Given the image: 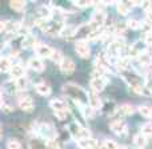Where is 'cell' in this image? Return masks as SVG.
Here are the masks:
<instances>
[{"label": "cell", "instance_id": "6da1fadb", "mask_svg": "<svg viewBox=\"0 0 152 149\" xmlns=\"http://www.w3.org/2000/svg\"><path fill=\"white\" fill-rule=\"evenodd\" d=\"M75 51H76V53L83 59L89 57V52H91L89 45L86 40H77V41L75 43Z\"/></svg>", "mask_w": 152, "mask_h": 149}, {"label": "cell", "instance_id": "7a4b0ae2", "mask_svg": "<svg viewBox=\"0 0 152 149\" xmlns=\"http://www.w3.org/2000/svg\"><path fill=\"white\" fill-rule=\"evenodd\" d=\"M105 84H107V78L102 75L95 73V76L91 78V88L95 92H100L105 88Z\"/></svg>", "mask_w": 152, "mask_h": 149}, {"label": "cell", "instance_id": "3957f363", "mask_svg": "<svg viewBox=\"0 0 152 149\" xmlns=\"http://www.w3.org/2000/svg\"><path fill=\"white\" fill-rule=\"evenodd\" d=\"M18 104H19V107H20L21 110H26V112H31V110H34V100H32L29 96L19 97Z\"/></svg>", "mask_w": 152, "mask_h": 149}, {"label": "cell", "instance_id": "277c9868", "mask_svg": "<svg viewBox=\"0 0 152 149\" xmlns=\"http://www.w3.org/2000/svg\"><path fill=\"white\" fill-rule=\"evenodd\" d=\"M60 71L63 72L64 75H69L75 71V63L72 59L69 57H64L60 63Z\"/></svg>", "mask_w": 152, "mask_h": 149}, {"label": "cell", "instance_id": "5b68a950", "mask_svg": "<svg viewBox=\"0 0 152 149\" xmlns=\"http://www.w3.org/2000/svg\"><path fill=\"white\" fill-rule=\"evenodd\" d=\"M123 47H124V40H121V39H119L118 37V39H116L115 41L108 47V55L115 57V56H118L119 53H120V49Z\"/></svg>", "mask_w": 152, "mask_h": 149}, {"label": "cell", "instance_id": "8992f818", "mask_svg": "<svg viewBox=\"0 0 152 149\" xmlns=\"http://www.w3.org/2000/svg\"><path fill=\"white\" fill-rule=\"evenodd\" d=\"M36 53L39 57H50L52 56L53 49L47 44H37L36 45Z\"/></svg>", "mask_w": 152, "mask_h": 149}, {"label": "cell", "instance_id": "52a82bcc", "mask_svg": "<svg viewBox=\"0 0 152 149\" xmlns=\"http://www.w3.org/2000/svg\"><path fill=\"white\" fill-rule=\"evenodd\" d=\"M77 144L83 149H99V142L94 139H83L77 140Z\"/></svg>", "mask_w": 152, "mask_h": 149}, {"label": "cell", "instance_id": "ba28073f", "mask_svg": "<svg viewBox=\"0 0 152 149\" xmlns=\"http://www.w3.org/2000/svg\"><path fill=\"white\" fill-rule=\"evenodd\" d=\"M50 105L55 112H67V109H68V108H67V102L63 101V100H59V99L51 100Z\"/></svg>", "mask_w": 152, "mask_h": 149}, {"label": "cell", "instance_id": "9c48e42d", "mask_svg": "<svg viewBox=\"0 0 152 149\" xmlns=\"http://www.w3.org/2000/svg\"><path fill=\"white\" fill-rule=\"evenodd\" d=\"M111 129H112V132H115L116 134H123V133H126V131H127V125L123 120H116L111 124Z\"/></svg>", "mask_w": 152, "mask_h": 149}, {"label": "cell", "instance_id": "30bf717a", "mask_svg": "<svg viewBox=\"0 0 152 149\" xmlns=\"http://www.w3.org/2000/svg\"><path fill=\"white\" fill-rule=\"evenodd\" d=\"M105 13L103 12V11H96V12L92 15V25L94 27H100L104 24L105 21Z\"/></svg>", "mask_w": 152, "mask_h": 149}, {"label": "cell", "instance_id": "8fae6325", "mask_svg": "<svg viewBox=\"0 0 152 149\" xmlns=\"http://www.w3.org/2000/svg\"><path fill=\"white\" fill-rule=\"evenodd\" d=\"M88 101H89V107L94 110L102 108V100H100V97L97 96L95 92H91V93L88 94Z\"/></svg>", "mask_w": 152, "mask_h": 149}, {"label": "cell", "instance_id": "7c38bea8", "mask_svg": "<svg viewBox=\"0 0 152 149\" xmlns=\"http://www.w3.org/2000/svg\"><path fill=\"white\" fill-rule=\"evenodd\" d=\"M28 67L31 69H34V71H36V72H42L43 69H44V64H43V61H42V59H40V57L29 59Z\"/></svg>", "mask_w": 152, "mask_h": 149}, {"label": "cell", "instance_id": "4fadbf2b", "mask_svg": "<svg viewBox=\"0 0 152 149\" xmlns=\"http://www.w3.org/2000/svg\"><path fill=\"white\" fill-rule=\"evenodd\" d=\"M10 73L12 76L13 78H21L24 77V73H26V69H24V67L19 65V64H15V65H12V68L10 69Z\"/></svg>", "mask_w": 152, "mask_h": 149}, {"label": "cell", "instance_id": "5bb4252c", "mask_svg": "<svg viewBox=\"0 0 152 149\" xmlns=\"http://www.w3.org/2000/svg\"><path fill=\"white\" fill-rule=\"evenodd\" d=\"M36 92L40 94V96H50L51 92H52V89H51V86L48 85V84L40 83V84L36 85Z\"/></svg>", "mask_w": 152, "mask_h": 149}, {"label": "cell", "instance_id": "9a60e30c", "mask_svg": "<svg viewBox=\"0 0 152 149\" xmlns=\"http://www.w3.org/2000/svg\"><path fill=\"white\" fill-rule=\"evenodd\" d=\"M137 60L143 67H148L152 64V55H150L148 52H143L137 56Z\"/></svg>", "mask_w": 152, "mask_h": 149}, {"label": "cell", "instance_id": "2e32d148", "mask_svg": "<svg viewBox=\"0 0 152 149\" xmlns=\"http://www.w3.org/2000/svg\"><path fill=\"white\" fill-rule=\"evenodd\" d=\"M75 33H76V28L74 25H66L61 28L59 35H60L61 37H71V36H74Z\"/></svg>", "mask_w": 152, "mask_h": 149}, {"label": "cell", "instance_id": "e0dca14e", "mask_svg": "<svg viewBox=\"0 0 152 149\" xmlns=\"http://www.w3.org/2000/svg\"><path fill=\"white\" fill-rule=\"evenodd\" d=\"M12 68V63L8 57H0V72H7Z\"/></svg>", "mask_w": 152, "mask_h": 149}, {"label": "cell", "instance_id": "ac0fdd59", "mask_svg": "<svg viewBox=\"0 0 152 149\" xmlns=\"http://www.w3.org/2000/svg\"><path fill=\"white\" fill-rule=\"evenodd\" d=\"M10 5L15 11H23L26 8V1H23V0H12L10 3Z\"/></svg>", "mask_w": 152, "mask_h": 149}, {"label": "cell", "instance_id": "d6986e66", "mask_svg": "<svg viewBox=\"0 0 152 149\" xmlns=\"http://www.w3.org/2000/svg\"><path fill=\"white\" fill-rule=\"evenodd\" d=\"M36 44V39H35L32 35H27V37L23 41V48H31Z\"/></svg>", "mask_w": 152, "mask_h": 149}, {"label": "cell", "instance_id": "ffe728a7", "mask_svg": "<svg viewBox=\"0 0 152 149\" xmlns=\"http://www.w3.org/2000/svg\"><path fill=\"white\" fill-rule=\"evenodd\" d=\"M139 112H140V115L144 116V117H152V107H148V105H140Z\"/></svg>", "mask_w": 152, "mask_h": 149}, {"label": "cell", "instance_id": "44dd1931", "mask_svg": "<svg viewBox=\"0 0 152 149\" xmlns=\"http://www.w3.org/2000/svg\"><path fill=\"white\" fill-rule=\"evenodd\" d=\"M118 12L120 15H127L129 12V5L127 4V1H121L118 3Z\"/></svg>", "mask_w": 152, "mask_h": 149}, {"label": "cell", "instance_id": "7402d4cb", "mask_svg": "<svg viewBox=\"0 0 152 149\" xmlns=\"http://www.w3.org/2000/svg\"><path fill=\"white\" fill-rule=\"evenodd\" d=\"M135 144H136V147L139 149H142L145 147L147 140H145V137L143 136V134H137V136H135Z\"/></svg>", "mask_w": 152, "mask_h": 149}, {"label": "cell", "instance_id": "603a6c76", "mask_svg": "<svg viewBox=\"0 0 152 149\" xmlns=\"http://www.w3.org/2000/svg\"><path fill=\"white\" fill-rule=\"evenodd\" d=\"M120 112L123 115H132L135 112V108L129 104H123V105H120Z\"/></svg>", "mask_w": 152, "mask_h": 149}, {"label": "cell", "instance_id": "cb8c5ba5", "mask_svg": "<svg viewBox=\"0 0 152 149\" xmlns=\"http://www.w3.org/2000/svg\"><path fill=\"white\" fill-rule=\"evenodd\" d=\"M142 134L144 137L152 136V124H144V125L142 126Z\"/></svg>", "mask_w": 152, "mask_h": 149}, {"label": "cell", "instance_id": "d4e9b609", "mask_svg": "<svg viewBox=\"0 0 152 149\" xmlns=\"http://www.w3.org/2000/svg\"><path fill=\"white\" fill-rule=\"evenodd\" d=\"M7 148L8 149H21V144L18 140L11 139V140H8V142H7Z\"/></svg>", "mask_w": 152, "mask_h": 149}, {"label": "cell", "instance_id": "484cf974", "mask_svg": "<svg viewBox=\"0 0 152 149\" xmlns=\"http://www.w3.org/2000/svg\"><path fill=\"white\" fill-rule=\"evenodd\" d=\"M27 88V80L26 77H21V78H18L16 80V89L18 91H23V89Z\"/></svg>", "mask_w": 152, "mask_h": 149}, {"label": "cell", "instance_id": "4316f807", "mask_svg": "<svg viewBox=\"0 0 152 149\" xmlns=\"http://www.w3.org/2000/svg\"><path fill=\"white\" fill-rule=\"evenodd\" d=\"M63 55H61V52H59V51H53L52 56H51V60H53L55 63H61V60H63Z\"/></svg>", "mask_w": 152, "mask_h": 149}, {"label": "cell", "instance_id": "83f0119b", "mask_svg": "<svg viewBox=\"0 0 152 149\" xmlns=\"http://www.w3.org/2000/svg\"><path fill=\"white\" fill-rule=\"evenodd\" d=\"M104 148L105 149H118L119 145L116 144L115 141H112V140H105L104 141Z\"/></svg>", "mask_w": 152, "mask_h": 149}, {"label": "cell", "instance_id": "f1b7e54d", "mask_svg": "<svg viewBox=\"0 0 152 149\" xmlns=\"http://www.w3.org/2000/svg\"><path fill=\"white\" fill-rule=\"evenodd\" d=\"M128 27L129 28H132V29H137V28H140V21L139 20H136V19H131V20H128Z\"/></svg>", "mask_w": 152, "mask_h": 149}, {"label": "cell", "instance_id": "f546056e", "mask_svg": "<svg viewBox=\"0 0 152 149\" xmlns=\"http://www.w3.org/2000/svg\"><path fill=\"white\" fill-rule=\"evenodd\" d=\"M83 113H84V116H86L87 118H92V117H94V109H92L91 107L83 108Z\"/></svg>", "mask_w": 152, "mask_h": 149}, {"label": "cell", "instance_id": "4dcf8cb0", "mask_svg": "<svg viewBox=\"0 0 152 149\" xmlns=\"http://www.w3.org/2000/svg\"><path fill=\"white\" fill-rule=\"evenodd\" d=\"M45 145H47L50 149H59V144L53 139H48L47 142H45Z\"/></svg>", "mask_w": 152, "mask_h": 149}, {"label": "cell", "instance_id": "1f68e13d", "mask_svg": "<svg viewBox=\"0 0 152 149\" xmlns=\"http://www.w3.org/2000/svg\"><path fill=\"white\" fill-rule=\"evenodd\" d=\"M118 65L120 67V68H123V69L128 68V59H119V60H118Z\"/></svg>", "mask_w": 152, "mask_h": 149}, {"label": "cell", "instance_id": "d6a6232c", "mask_svg": "<svg viewBox=\"0 0 152 149\" xmlns=\"http://www.w3.org/2000/svg\"><path fill=\"white\" fill-rule=\"evenodd\" d=\"M143 7V9L147 12V11H152V1H148V0H145V1H143L142 4H140Z\"/></svg>", "mask_w": 152, "mask_h": 149}, {"label": "cell", "instance_id": "836d02e7", "mask_svg": "<svg viewBox=\"0 0 152 149\" xmlns=\"http://www.w3.org/2000/svg\"><path fill=\"white\" fill-rule=\"evenodd\" d=\"M75 4L77 5V7H88V5L92 4V3L91 1H84V0H80V1H75Z\"/></svg>", "mask_w": 152, "mask_h": 149}, {"label": "cell", "instance_id": "e575fe53", "mask_svg": "<svg viewBox=\"0 0 152 149\" xmlns=\"http://www.w3.org/2000/svg\"><path fill=\"white\" fill-rule=\"evenodd\" d=\"M55 116L59 120H64L67 117V112H55Z\"/></svg>", "mask_w": 152, "mask_h": 149}, {"label": "cell", "instance_id": "d590c367", "mask_svg": "<svg viewBox=\"0 0 152 149\" xmlns=\"http://www.w3.org/2000/svg\"><path fill=\"white\" fill-rule=\"evenodd\" d=\"M145 20H147V23L152 24V11H147L145 12Z\"/></svg>", "mask_w": 152, "mask_h": 149}, {"label": "cell", "instance_id": "8d00e7d4", "mask_svg": "<svg viewBox=\"0 0 152 149\" xmlns=\"http://www.w3.org/2000/svg\"><path fill=\"white\" fill-rule=\"evenodd\" d=\"M144 40H145V43H147V44H152V33H151V32H147Z\"/></svg>", "mask_w": 152, "mask_h": 149}, {"label": "cell", "instance_id": "74e56055", "mask_svg": "<svg viewBox=\"0 0 152 149\" xmlns=\"http://www.w3.org/2000/svg\"><path fill=\"white\" fill-rule=\"evenodd\" d=\"M5 27H7V21L0 20V32H5Z\"/></svg>", "mask_w": 152, "mask_h": 149}, {"label": "cell", "instance_id": "f35d334b", "mask_svg": "<svg viewBox=\"0 0 152 149\" xmlns=\"http://www.w3.org/2000/svg\"><path fill=\"white\" fill-rule=\"evenodd\" d=\"M118 149H127V148H126V147H119Z\"/></svg>", "mask_w": 152, "mask_h": 149}, {"label": "cell", "instance_id": "ab89813d", "mask_svg": "<svg viewBox=\"0 0 152 149\" xmlns=\"http://www.w3.org/2000/svg\"><path fill=\"white\" fill-rule=\"evenodd\" d=\"M0 99H1V89H0Z\"/></svg>", "mask_w": 152, "mask_h": 149}, {"label": "cell", "instance_id": "60d3db41", "mask_svg": "<svg viewBox=\"0 0 152 149\" xmlns=\"http://www.w3.org/2000/svg\"><path fill=\"white\" fill-rule=\"evenodd\" d=\"M0 137H1V134H0Z\"/></svg>", "mask_w": 152, "mask_h": 149}]
</instances>
